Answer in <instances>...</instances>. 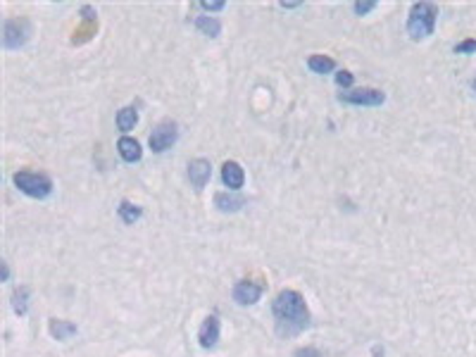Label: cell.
I'll return each instance as SVG.
<instances>
[{
  "mask_svg": "<svg viewBox=\"0 0 476 357\" xmlns=\"http://www.w3.org/2000/svg\"><path fill=\"white\" fill-rule=\"evenodd\" d=\"M272 314H274L276 334L281 338H291L298 336L300 331L307 329L310 324V310L307 303L298 290H281L272 303Z\"/></svg>",
  "mask_w": 476,
  "mask_h": 357,
  "instance_id": "cell-1",
  "label": "cell"
},
{
  "mask_svg": "<svg viewBox=\"0 0 476 357\" xmlns=\"http://www.w3.org/2000/svg\"><path fill=\"white\" fill-rule=\"evenodd\" d=\"M436 19H438V8L433 3H414L409 8V17H407V34L412 41H424L433 34L436 29Z\"/></svg>",
  "mask_w": 476,
  "mask_h": 357,
  "instance_id": "cell-2",
  "label": "cell"
},
{
  "mask_svg": "<svg viewBox=\"0 0 476 357\" xmlns=\"http://www.w3.org/2000/svg\"><path fill=\"white\" fill-rule=\"evenodd\" d=\"M12 181H14V186L29 198L43 200V198H48L50 193H53V181L45 174H36V172H17V174L12 176Z\"/></svg>",
  "mask_w": 476,
  "mask_h": 357,
  "instance_id": "cell-3",
  "label": "cell"
},
{
  "mask_svg": "<svg viewBox=\"0 0 476 357\" xmlns=\"http://www.w3.org/2000/svg\"><path fill=\"white\" fill-rule=\"evenodd\" d=\"M32 38V22L27 17H12L3 24V48L19 50Z\"/></svg>",
  "mask_w": 476,
  "mask_h": 357,
  "instance_id": "cell-4",
  "label": "cell"
},
{
  "mask_svg": "<svg viewBox=\"0 0 476 357\" xmlns=\"http://www.w3.org/2000/svg\"><path fill=\"white\" fill-rule=\"evenodd\" d=\"M176 139H179V126H176V122L165 119V122H160L153 129V134H150V148H153V152H165L174 146Z\"/></svg>",
  "mask_w": 476,
  "mask_h": 357,
  "instance_id": "cell-5",
  "label": "cell"
},
{
  "mask_svg": "<svg viewBox=\"0 0 476 357\" xmlns=\"http://www.w3.org/2000/svg\"><path fill=\"white\" fill-rule=\"evenodd\" d=\"M95 34H98V14H95V10L91 5H84L81 8V22L72 34V45L88 43Z\"/></svg>",
  "mask_w": 476,
  "mask_h": 357,
  "instance_id": "cell-6",
  "label": "cell"
},
{
  "mask_svg": "<svg viewBox=\"0 0 476 357\" xmlns=\"http://www.w3.org/2000/svg\"><path fill=\"white\" fill-rule=\"evenodd\" d=\"M338 100L348 105H367V107H377L386 100L383 91L379 89H350V91H341L338 93Z\"/></svg>",
  "mask_w": 476,
  "mask_h": 357,
  "instance_id": "cell-7",
  "label": "cell"
},
{
  "mask_svg": "<svg viewBox=\"0 0 476 357\" xmlns=\"http://www.w3.org/2000/svg\"><path fill=\"white\" fill-rule=\"evenodd\" d=\"M267 284L265 281H252V279H243L234 286V300L238 305H255L262 298Z\"/></svg>",
  "mask_w": 476,
  "mask_h": 357,
  "instance_id": "cell-8",
  "label": "cell"
},
{
  "mask_svg": "<svg viewBox=\"0 0 476 357\" xmlns=\"http://www.w3.org/2000/svg\"><path fill=\"white\" fill-rule=\"evenodd\" d=\"M217 341H219V317H217V314H210V317H205V321L200 324L198 343L205 350H212L217 345Z\"/></svg>",
  "mask_w": 476,
  "mask_h": 357,
  "instance_id": "cell-9",
  "label": "cell"
},
{
  "mask_svg": "<svg viewBox=\"0 0 476 357\" xmlns=\"http://www.w3.org/2000/svg\"><path fill=\"white\" fill-rule=\"evenodd\" d=\"M210 176H212L210 160H205V157H198V160H191L189 162V178H191V183L198 188V191H200L202 186H205L207 181H210Z\"/></svg>",
  "mask_w": 476,
  "mask_h": 357,
  "instance_id": "cell-10",
  "label": "cell"
},
{
  "mask_svg": "<svg viewBox=\"0 0 476 357\" xmlns=\"http://www.w3.org/2000/svg\"><path fill=\"white\" fill-rule=\"evenodd\" d=\"M222 181H224L226 188L238 191V188L243 186V181H246V172H243V167L238 165V162L226 160L224 165H222Z\"/></svg>",
  "mask_w": 476,
  "mask_h": 357,
  "instance_id": "cell-11",
  "label": "cell"
},
{
  "mask_svg": "<svg viewBox=\"0 0 476 357\" xmlns=\"http://www.w3.org/2000/svg\"><path fill=\"white\" fill-rule=\"evenodd\" d=\"M117 150H119V155L124 162H139L141 157H143V148H141V143L136 139H131V136H121V139L117 141Z\"/></svg>",
  "mask_w": 476,
  "mask_h": 357,
  "instance_id": "cell-12",
  "label": "cell"
},
{
  "mask_svg": "<svg viewBox=\"0 0 476 357\" xmlns=\"http://www.w3.org/2000/svg\"><path fill=\"white\" fill-rule=\"evenodd\" d=\"M48 331H50V336H53L55 341H67L69 336L77 334V324H72V321H64V319H50Z\"/></svg>",
  "mask_w": 476,
  "mask_h": 357,
  "instance_id": "cell-13",
  "label": "cell"
},
{
  "mask_svg": "<svg viewBox=\"0 0 476 357\" xmlns=\"http://www.w3.org/2000/svg\"><path fill=\"white\" fill-rule=\"evenodd\" d=\"M139 124V110L136 107H121V110L117 112V126H119V131H131L134 126Z\"/></svg>",
  "mask_w": 476,
  "mask_h": 357,
  "instance_id": "cell-14",
  "label": "cell"
},
{
  "mask_svg": "<svg viewBox=\"0 0 476 357\" xmlns=\"http://www.w3.org/2000/svg\"><path fill=\"white\" fill-rule=\"evenodd\" d=\"M307 67L315 71V74H329V71L336 69V60L326 58V55H310V60H307Z\"/></svg>",
  "mask_w": 476,
  "mask_h": 357,
  "instance_id": "cell-15",
  "label": "cell"
},
{
  "mask_svg": "<svg viewBox=\"0 0 476 357\" xmlns=\"http://www.w3.org/2000/svg\"><path fill=\"white\" fill-rule=\"evenodd\" d=\"M193 24H195V29H198V32H202L205 36H217V34L222 32L219 19L210 17V14H198V17L193 19Z\"/></svg>",
  "mask_w": 476,
  "mask_h": 357,
  "instance_id": "cell-16",
  "label": "cell"
},
{
  "mask_svg": "<svg viewBox=\"0 0 476 357\" xmlns=\"http://www.w3.org/2000/svg\"><path fill=\"white\" fill-rule=\"evenodd\" d=\"M117 214H119V219H121L124 224H134V222H139V219H141V214H143V210H141L139 205H134V203L121 200Z\"/></svg>",
  "mask_w": 476,
  "mask_h": 357,
  "instance_id": "cell-17",
  "label": "cell"
},
{
  "mask_svg": "<svg viewBox=\"0 0 476 357\" xmlns=\"http://www.w3.org/2000/svg\"><path fill=\"white\" fill-rule=\"evenodd\" d=\"M215 205L219 207L222 212H236L243 207V198L238 196H226V193H217L215 196Z\"/></svg>",
  "mask_w": 476,
  "mask_h": 357,
  "instance_id": "cell-18",
  "label": "cell"
},
{
  "mask_svg": "<svg viewBox=\"0 0 476 357\" xmlns=\"http://www.w3.org/2000/svg\"><path fill=\"white\" fill-rule=\"evenodd\" d=\"M27 305H29V288H17L12 293V308L17 314H27Z\"/></svg>",
  "mask_w": 476,
  "mask_h": 357,
  "instance_id": "cell-19",
  "label": "cell"
},
{
  "mask_svg": "<svg viewBox=\"0 0 476 357\" xmlns=\"http://www.w3.org/2000/svg\"><path fill=\"white\" fill-rule=\"evenodd\" d=\"M353 81H355V76H353V74H350V71H348V69H341V71H336V84L341 86L343 91H350Z\"/></svg>",
  "mask_w": 476,
  "mask_h": 357,
  "instance_id": "cell-20",
  "label": "cell"
},
{
  "mask_svg": "<svg viewBox=\"0 0 476 357\" xmlns=\"http://www.w3.org/2000/svg\"><path fill=\"white\" fill-rule=\"evenodd\" d=\"M377 5H379L377 0H355V3H353V10H355L357 14H367V12H372Z\"/></svg>",
  "mask_w": 476,
  "mask_h": 357,
  "instance_id": "cell-21",
  "label": "cell"
},
{
  "mask_svg": "<svg viewBox=\"0 0 476 357\" xmlns=\"http://www.w3.org/2000/svg\"><path fill=\"white\" fill-rule=\"evenodd\" d=\"M455 53L457 55H469V53H476V38H467L462 43L455 45Z\"/></svg>",
  "mask_w": 476,
  "mask_h": 357,
  "instance_id": "cell-22",
  "label": "cell"
},
{
  "mask_svg": "<svg viewBox=\"0 0 476 357\" xmlns=\"http://www.w3.org/2000/svg\"><path fill=\"white\" fill-rule=\"evenodd\" d=\"M200 8L202 10H210V12H215V10H224L226 3H224V0H202Z\"/></svg>",
  "mask_w": 476,
  "mask_h": 357,
  "instance_id": "cell-23",
  "label": "cell"
},
{
  "mask_svg": "<svg viewBox=\"0 0 476 357\" xmlns=\"http://www.w3.org/2000/svg\"><path fill=\"white\" fill-rule=\"evenodd\" d=\"M296 357H322V353L317 348H300L296 350Z\"/></svg>",
  "mask_w": 476,
  "mask_h": 357,
  "instance_id": "cell-24",
  "label": "cell"
},
{
  "mask_svg": "<svg viewBox=\"0 0 476 357\" xmlns=\"http://www.w3.org/2000/svg\"><path fill=\"white\" fill-rule=\"evenodd\" d=\"M3 279H5V281H8V279H10V269H8V262H3Z\"/></svg>",
  "mask_w": 476,
  "mask_h": 357,
  "instance_id": "cell-25",
  "label": "cell"
},
{
  "mask_svg": "<svg viewBox=\"0 0 476 357\" xmlns=\"http://www.w3.org/2000/svg\"><path fill=\"white\" fill-rule=\"evenodd\" d=\"M278 5H281V8H288V10H291V8H298L300 3H278Z\"/></svg>",
  "mask_w": 476,
  "mask_h": 357,
  "instance_id": "cell-26",
  "label": "cell"
},
{
  "mask_svg": "<svg viewBox=\"0 0 476 357\" xmlns=\"http://www.w3.org/2000/svg\"><path fill=\"white\" fill-rule=\"evenodd\" d=\"M474 93H476V79H474Z\"/></svg>",
  "mask_w": 476,
  "mask_h": 357,
  "instance_id": "cell-27",
  "label": "cell"
}]
</instances>
